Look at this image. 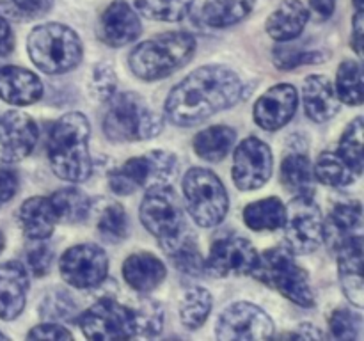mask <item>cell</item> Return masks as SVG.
Here are the masks:
<instances>
[{
	"label": "cell",
	"mask_w": 364,
	"mask_h": 341,
	"mask_svg": "<svg viewBox=\"0 0 364 341\" xmlns=\"http://www.w3.org/2000/svg\"><path fill=\"white\" fill-rule=\"evenodd\" d=\"M244 96V84L231 67L201 66L185 77L166 99L167 119L176 126H196L231 109Z\"/></svg>",
	"instance_id": "1"
},
{
	"label": "cell",
	"mask_w": 364,
	"mask_h": 341,
	"mask_svg": "<svg viewBox=\"0 0 364 341\" xmlns=\"http://www.w3.org/2000/svg\"><path fill=\"white\" fill-rule=\"evenodd\" d=\"M78 325L89 340L156 336L164 325V309L151 298L124 305L114 297H102L78 315Z\"/></svg>",
	"instance_id": "2"
},
{
	"label": "cell",
	"mask_w": 364,
	"mask_h": 341,
	"mask_svg": "<svg viewBox=\"0 0 364 341\" xmlns=\"http://www.w3.org/2000/svg\"><path fill=\"white\" fill-rule=\"evenodd\" d=\"M89 135L91 124L82 112L64 114L55 121L48 137V160L60 180L82 183L91 176Z\"/></svg>",
	"instance_id": "3"
},
{
	"label": "cell",
	"mask_w": 364,
	"mask_h": 341,
	"mask_svg": "<svg viewBox=\"0 0 364 341\" xmlns=\"http://www.w3.org/2000/svg\"><path fill=\"white\" fill-rule=\"evenodd\" d=\"M196 52V38L188 32H166L135 46L130 70L142 80H160L183 67Z\"/></svg>",
	"instance_id": "4"
},
{
	"label": "cell",
	"mask_w": 364,
	"mask_h": 341,
	"mask_svg": "<svg viewBox=\"0 0 364 341\" xmlns=\"http://www.w3.org/2000/svg\"><path fill=\"white\" fill-rule=\"evenodd\" d=\"M103 116V131L112 142L148 141L162 131L164 121L142 96L135 92L112 94Z\"/></svg>",
	"instance_id": "5"
},
{
	"label": "cell",
	"mask_w": 364,
	"mask_h": 341,
	"mask_svg": "<svg viewBox=\"0 0 364 341\" xmlns=\"http://www.w3.org/2000/svg\"><path fill=\"white\" fill-rule=\"evenodd\" d=\"M31 60L48 75L68 73L82 60V41L73 28L63 23H43L28 34Z\"/></svg>",
	"instance_id": "6"
},
{
	"label": "cell",
	"mask_w": 364,
	"mask_h": 341,
	"mask_svg": "<svg viewBox=\"0 0 364 341\" xmlns=\"http://www.w3.org/2000/svg\"><path fill=\"white\" fill-rule=\"evenodd\" d=\"M251 276L279 291L294 304L302 308H311L315 304V293L308 274L297 265L290 249L274 247L258 254Z\"/></svg>",
	"instance_id": "7"
},
{
	"label": "cell",
	"mask_w": 364,
	"mask_h": 341,
	"mask_svg": "<svg viewBox=\"0 0 364 341\" xmlns=\"http://www.w3.org/2000/svg\"><path fill=\"white\" fill-rule=\"evenodd\" d=\"M180 162L171 151L155 149L142 156L127 160L109 173V185L114 194L130 195L137 188L169 187L178 176Z\"/></svg>",
	"instance_id": "8"
},
{
	"label": "cell",
	"mask_w": 364,
	"mask_h": 341,
	"mask_svg": "<svg viewBox=\"0 0 364 341\" xmlns=\"http://www.w3.org/2000/svg\"><path fill=\"white\" fill-rule=\"evenodd\" d=\"M183 195L194 222L201 227H215L230 208L226 187L215 173L205 167H192L183 178Z\"/></svg>",
	"instance_id": "9"
},
{
	"label": "cell",
	"mask_w": 364,
	"mask_h": 341,
	"mask_svg": "<svg viewBox=\"0 0 364 341\" xmlns=\"http://www.w3.org/2000/svg\"><path fill=\"white\" fill-rule=\"evenodd\" d=\"M141 222L160 245L169 244L188 231L180 199L171 187L149 188L141 202Z\"/></svg>",
	"instance_id": "10"
},
{
	"label": "cell",
	"mask_w": 364,
	"mask_h": 341,
	"mask_svg": "<svg viewBox=\"0 0 364 341\" xmlns=\"http://www.w3.org/2000/svg\"><path fill=\"white\" fill-rule=\"evenodd\" d=\"M284 238L290 251L308 254L326 238V222L313 195H295L284 206Z\"/></svg>",
	"instance_id": "11"
},
{
	"label": "cell",
	"mask_w": 364,
	"mask_h": 341,
	"mask_svg": "<svg viewBox=\"0 0 364 341\" xmlns=\"http://www.w3.org/2000/svg\"><path fill=\"white\" fill-rule=\"evenodd\" d=\"M272 336V318L251 302H235L228 305L217 320V337L223 341L270 340Z\"/></svg>",
	"instance_id": "12"
},
{
	"label": "cell",
	"mask_w": 364,
	"mask_h": 341,
	"mask_svg": "<svg viewBox=\"0 0 364 341\" xmlns=\"http://www.w3.org/2000/svg\"><path fill=\"white\" fill-rule=\"evenodd\" d=\"M59 270L68 284L87 290V288L98 286L107 279L109 258L100 245H73L60 256Z\"/></svg>",
	"instance_id": "13"
},
{
	"label": "cell",
	"mask_w": 364,
	"mask_h": 341,
	"mask_svg": "<svg viewBox=\"0 0 364 341\" xmlns=\"http://www.w3.org/2000/svg\"><path fill=\"white\" fill-rule=\"evenodd\" d=\"M272 151L258 137H247L235 149L233 181L240 190L263 187L272 176Z\"/></svg>",
	"instance_id": "14"
},
{
	"label": "cell",
	"mask_w": 364,
	"mask_h": 341,
	"mask_svg": "<svg viewBox=\"0 0 364 341\" xmlns=\"http://www.w3.org/2000/svg\"><path fill=\"white\" fill-rule=\"evenodd\" d=\"M258 252L242 237L219 238L205 259V272L213 277L247 276L252 272Z\"/></svg>",
	"instance_id": "15"
},
{
	"label": "cell",
	"mask_w": 364,
	"mask_h": 341,
	"mask_svg": "<svg viewBox=\"0 0 364 341\" xmlns=\"http://www.w3.org/2000/svg\"><path fill=\"white\" fill-rule=\"evenodd\" d=\"M39 139L38 123L18 110L0 114V160L20 162L32 153Z\"/></svg>",
	"instance_id": "16"
},
{
	"label": "cell",
	"mask_w": 364,
	"mask_h": 341,
	"mask_svg": "<svg viewBox=\"0 0 364 341\" xmlns=\"http://www.w3.org/2000/svg\"><path fill=\"white\" fill-rule=\"evenodd\" d=\"M297 89L291 84L270 87L255 105V121L267 131H276L290 123L297 110Z\"/></svg>",
	"instance_id": "17"
},
{
	"label": "cell",
	"mask_w": 364,
	"mask_h": 341,
	"mask_svg": "<svg viewBox=\"0 0 364 341\" xmlns=\"http://www.w3.org/2000/svg\"><path fill=\"white\" fill-rule=\"evenodd\" d=\"M28 270L21 261L0 265V320L18 318L27 302Z\"/></svg>",
	"instance_id": "18"
},
{
	"label": "cell",
	"mask_w": 364,
	"mask_h": 341,
	"mask_svg": "<svg viewBox=\"0 0 364 341\" xmlns=\"http://www.w3.org/2000/svg\"><path fill=\"white\" fill-rule=\"evenodd\" d=\"M340 263L341 288L348 301L361 309L364 304L363 290V237L348 238L336 244Z\"/></svg>",
	"instance_id": "19"
},
{
	"label": "cell",
	"mask_w": 364,
	"mask_h": 341,
	"mask_svg": "<svg viewBox=\"0 0 364 341\" xmlns=\"http://www.w3.org/2000/svg\"><path fill=\"white\" fill-rule=\"evenodd\" d=\"M43 96V82L20 66L0 67V99L16 107L32 105Z\"/></svg>",
	"instance_id": "20"
},
{
	"label": "cell",
	"mask_w": 364,
	"mask_h": 341,
	"mask_svg": "<svg viewBox=\"0 0 364 341\" xmlns=\"http://www.w3.org/2000/svg\"><path fill=\"white\" fill-rule=\"evenodd\" d=\"M102 34L107 45L119 48L139 38L141 20L124 0H114L102 16Z\"/></svg>",
	"instance_id": "21"
},
{
	"label": "cell",
	"mask_w": 364,
	"mask_h": 341,
	"mask_svg": "<svg viewBox=\"0 0 364 341\" xmlns=\"http://www.w3.org/2000/svg\"><path fill=\"white\" fill-rule=\"evenodd\" d=\"M306 116L315 123H326L340 112V98L334 91L333 82L323 75H311L306 78L302 89Z\"/></svg>",
	"instance_id": "22"
},
{
	"label": "cell",
	"mask_w": 364,
	"mask_h": 341,
	"mask_svg": "<svg viewBox=\"0 0 364 341\" xmlns=\"http://www.w3.org/2000/svg\"><path fill=\"white\" fill-rule=\"evenodd\" d=\"M167 276L166 265L151 252H137L123 263V277L130 288L141 293L155 290Z\"/></svg>",
	"instance_id": "23"
},
{
	"label": "cell",
	"mask_w": 364,
	"mask_h": 341,
	"mask_svg": "<svg viewBox=\"0 0 364 341\" xmlns=\"http://www.w3.org/2000/svg\"><path fill=\"white\" fill-rule=\"evenodd\" d=\"M309 11L301 0H284L267 20V34L276 41H294L304 31Z\"/></svg>",
	"instance_id": "24"
},
{
	"label": "cell",
	"mask_w": 364,
	"mask_h": 341,
	"mask_svg": "<svg viewBox=\"0 0 364 341\" xmlns=\"http://www.w3.org/2000/svg\"><path fill=\"white\" fill-rule=\"evenodd\" d=\"M18 222L21 231L31 240H46L55 227V213L48 197H31L20 206Z\"/></svg>",
	"instance_id": "25"
},
{
	"label": "cell",
	"mask_w": 364,
	"mask_h": 341,
	"mask_svg": "<svg viewBox=\"0 0 364 341\" xmlns=\"http://www.w3.org/2000/svg\"><path fill=\"white\" fill-rule=\"evenodd\" d=\"M281 181L284 188L294 195L315 194V174L311 162L304 153H290L281 163Z\"/></svg>",
	"instance_id": "26"
},
{
	"label": "cell",
	"mask_w": 364,
	"mask_h": 341,
	"mask_svg": "<svg viewBox=\"0 0 364 341\" xmlns=\"http://www.w3.org/2000/svg\"><path fill=\"white\" fill-rule=\"evenodd\" d=\"M255 4L256 0H205L201 20L213 28L231 27L251 14Z\"/></svg>",
	"instance_id": "27"
},
{
	"label": "cell",
	"mask_w": 364,
	"mask_h": 341,
	"mask_svg": "<svg viewBox=\"0 0 364 341\" xmlns=\"http://www.w3.org/2000/svg\"><path fill=\"white\" fill-rule=\"evenodd\" d=\"M237 131L230 126H210L199 131L194 139V151L206 162H220L235 146Z\"/></svg>",
	"instance_id": "28"
},
{
	"label": "cell",
	"mask_w": 364,
	"mask_h": 341,
	"mask_svg": "<svg viewBox=\"0 0 364 341\" xmlns=\"http://www.w3.org/2000/svg\"><path fill=\"white\" fill-rule=\"evenodd\" d=\"M50 199L53 213H55L57 222L78 224L84 222L89 217L92 208V202L87 195L75 187L60 188L53 192Z\"/></svg>",
	"instance_id": "29"
},
{
	"label": "cell",
	"mask_w": 364,
	"mask_h": 341,
	"mask_svg": "<svg viewBox=\"0 0 364 341\" xmlns=\"http://www.w3.org/2000/svg\"><path fill=\"white\" fill-rule=\"evenodd\" d=\"M162 249L169 254L173 265L181 272L188 274V276H201L205 270V259H203L201 251H199L191 231L181 234L176 240L162 245Z\"/></svg>",
	"instance_id": "30"
},
{
	"label": "cell",
	"mask_w": 364,
	"mask_h": 341,
	"mask_svg": "<svg viewBox=\"0 0 364 341\" xmlns=\"http://www.w3.org/2000/svg\"><path fill=\"white\" fill-rule=\"evenodd\" d=\"M284 205L277 197H267L245 206L244 222L255 231H274L283 227Z\"/></svg>",
	"instance_id": "31"
},
{
	"label": "cell",
	"mask_w": 364,
	"mask_h": 341,
	"mask_svg": "<svg viewBox=\"0 0 364 341\" xmlns=\"http://www.w3.org/2000/svg\"><path fill=\"white\" fill-rule=\"evenodd\" d=\"M331 229L336 244L348 238L363 237V208L359 201H340L331 210Z\"/></svg>",
	"instance_id": "32"
},
{
	"label": "cell",
	"mask_w": 364,
	"mask_h": 341,
	"mask_svg": "<svg viewBox=\"0 0 364 341\" xmlns=\"http://www.w3.org/2000/svg\"><path fill=\"white\" fill-rule=\"evenodd\" d=\"M212 305L213 301L208 290L199 286L188 288L180 301V322L191 330L199 329L210 316Z\"/></svg>",
	"instance_id": "33"
},
{
	"label": "cell",
	"mask_w": 364,
	"mask_h": 341,
	"mask_svg": "<svg viewBox=\"0 0 364 341\" xmlns=\"http://www.w3.org/2000/svg\"><path fill=\"white\" fill-rule=\"evenodd\" d=\"M313 174H315V180H318L320 183L336 188L347 187V185H352L358 180V174L343 162V158L338 153L331 151H323L318 156Z\"/></svg>",
	"instance_id": "34"
},
{
	"label": "cell",
	"mask_w": 364,
	"mask_h": 341,
	"mask_svg": "<svg viewBox=\"0 0 364 341\" xmlns=\"http://www.w3.org/2000/svg\"><path fill=\"white\" fill-rule=\"evenodd\" d=\"M340 102L347 105H361L364 99L363 70L358 60H343L338 67L336 85H334Z\"/></svg>",
	"instance_id": "35"
},
{
	"label": "cell",
	"mask_w": 364,
	"mask_h": 341,
	"mask_svg": "<svg viewBox=\"0 0 364 341\" xmlns=\"http://www.w3.org/2000/svg\"><path fill=\"white\" fill-rule=\"evenodd\" d=\"M329 59V52L322 50H306L299 46L297 43L281 41L279 46L274 50V64L279 70H294L302 64H320Z\"/></svg>",
	"instance_id": "36"
},
{
	"label": "cell",
	"mask_w": 364,
	"mask_h": 341,
	"mask_svg": "<svg viewBox=\"0 0 364 341\" xmlns=\"http://www.w3.org/2000/svg\"><path fill=\"white\" fill-rule=\"evenodd\" d=\"M338 155L343 158V162L347 163L358 176H361L364 167L363 117H355V119L347 126L345 134L341 135L340 146H338Z\"/></svg>",
	"instance_id": "37"
},
{
	"label": "cell",
	"mask_w": 364,
	"mask_h": 341,
	"mask_svg": "<svg viewBox=\"0 0 364 341\" xmlns=\"http://www.w3.org/2000/svg\"><path fill=\"white\" fill-rule=\"evenodd\" d=\"M194 0H135V7L146 18L159 21H180L191 11Z\"/></svg>",
	"instance_id": "38"
},
{
	"label": "cell",
	"mask_w": 364,
	"mask_h": 341,
	"mask_svg": "<svg viewBox=\"0 0 364 341\" xmlns=\"http://www.w3.org/2000/svg\"><path fill=\"white\" fill-rule=\"evenodd\" d=\"M98 231L105 240L117 244L128 234V217L119 202H107L100 210Z\"/></svg>",
	"instance_id": "39"
},
{
	"label": "cell",
	"mask_w": 364,
	"mask_h": 341,
	"mask_svg": "<svg viewBox=\"0 0 364 341\" xmlns=\"http://www.w3.org/2000/svg\"><path fill=\"white\" fill-rule=\"evenodd\" d=\"M77 313V304L70 293L63 290H53L45 297L41 304V316L50 322L55 320H71Z\"/></svg>",
	"instance_id": "40"
},
{
	"label": "cell",
	"mask_w": 364,
	"mask_h": 341,
	"mask_svg": "<svg viewBox=\"0 0 364 341\" xmlns=\"http://www.w3.org/2000/svg\"><path fill=\"white\" fill-rule=\"evenodd\" d=\"M329 330L334 340H358L361 332V316L348 309H336L329 318Z\"/></svg>",
	"instance_id": "41"
},
{
	"label": "cell",
	"mask_w": 364,
	"mask_h": 341,
	"mask_svg": "<svg viewBox=\"0 0 364 341\" xmlns=\"http://www.w3.org/2000/svg\"><path fill=\"white\" fill-rule=\"evenodd\" d=\"M117 77L114 73V67L107 63H100L92 67L91 80H89V91L96 99L107 102L110 96L116 92Z\"/></svg>",
	"instance_id": "42"
},
{
	"label": "cell",
	"mask_w": 364,
	"mask_h": 341,
	"mask_svg": "<svg viewBox=\"0 0 364 341\" xmlns=\"http://www.w3.org/2000/svg\"><path fill=\"white\" fill-rule=\"evenodd\" d=\"M53 265V251L43 240H32L25 251V269L31 270L36 277H43L50 272Z\"/></svg>",
	"instance_id": "43"
},
{
	"label": "cell",
	"mask_w": 364,
	"mask_h": 341,
	"mask_svg": "<svg viewBox=\"0 0 364 341\" xmlns=\"http://www.w3.org/2000/svg\"><path fill=\"white\" fill-rule=\"evenodd\" d=\"M28 340H71V332L59 323H41L28 332Z\"/></svg>",
	"instance_id": "44"
},
{
	"label": "cell",
	"mask_w": 364,
	"mask_h": 341,
	"mask_svg": "<svg viewBox=\"0 0 364 341\" xmlns=\"http://www.w3.org/2000/svg\"><path fill=\"white\" fill-rule=\"evenodd\" d=\"M9 2L25 18L45 16L53 6V0H9Z\"/></svg>",
	"instance_id": "45"
},
{
	"label": "cell",
	"mask_w": 364,
	"mask_h": 341,
	"mask_svg": "<svg viewBox=\"0 0 364 341\" xmlns=\"http://www.w3.org/2000/svg\"><path fill=\"white\" fill-rule=\"evenodd\" d=\"M18 173L9 167H0V208L11 201L18 192Z\"/></svg>",
	"instance_id": "46"
},
{
	"label": "cell",
	"mask_w": 364,
	"mask_h": 341,
	"mask_svg": "<svg viewBox=\"0 0 364 341\" xmlns=\"http://www.w3.org/2000/svg\"><path fill=\"white\" fill-rule=\"evenodd\" d=\"M14 48V34L9 27V21L0 14V57H6Z\"/></svg>",
	"instance_id": "47"
},
{
	"label": "cell",
	"mask_w": 364,
	"mask_h": 341,
	"mask_svg": "<svg viewBox=\"0 0 364 341\" xmlns=\"http://www.w3.org/2000/svg\"><path fill=\"white\" fill-rule=\"evenodd\" d=\"M354 34H352V41H354V48L358 52V55H363V28H364V20H363V11H358L354 16Z\"/></svg>",
	"instance_id": "48"
},
{
	"label": "cell",
	"mask_w": 364,
	"mask_h": 341,
	"mask_svg": "<svg viewBox=\"0 0 364 341\" xmlns=\"http://www.w3.org/2000/svg\"><path fill=\"white\" fill-rule=\"evenodd\" d=\"M309 6L320 18L326 20V18L333 16L334 9H336V0H309Z\"/></svg>",
	"instance_id": "49"
},
{
	"label": "cell",
	"mask_w": 364,
	"mask_h": 341,
	"mask_svg": "<svg viewBox=\"0 0 364 341\" xmlns=\"http://www.w3.org/2000/svg\"><path fill=\"white\" fill-rule=\"evenodd\" d=\"M287 337H299V340H318L323 337V334L320 330L315 329V325H309V323H302L299 327V332L287 334Z\"/></svg>",
	"instance_id": "50"
},
{
	"label": "cell",
	"mask_w": 364,
	"mask_h": 341,
	"mask_svg": "<svg viewBox=\"0 0 364 341\" xmlns=\"http://www.w3.org/2000/svg\"><path fill=\"white\" fill-rule=\"evenodd\" d=\"M4 245H6V240H4V234L2 231H0V252L4 251Z\"/></svg>",
	"instance_id": "51"
},
{
	"label": "cell",
	"mask_w": 364,
	"mask_h": 341,
	"mask_svg": "<svg viewBox=\"0 0 364 341\" xmlns=\"http://www.w3.org/2000/svg\"><path fill=\"white\" fill-rule=\"evenodd\" d=\"M363 2H364V0H354V4H355V7H358V11H363Z\"/></svg>",
	"instance_id": "52"
},
{
	"label": "cell",
	"mask_w": 364,
	"mask_h": 341,
	"mask_svg": "<svg viewBox=\"0 0 364 341\" xmlns=\"http://www.w3.org/2000/svg\"><path fill=\"white\" fill-rule=\"evenodd\" d=\"M7 340H9V337H7L4 332H0V341H7Z\"/></svg>",
	"instance_id": "53"
}]
</instances>
